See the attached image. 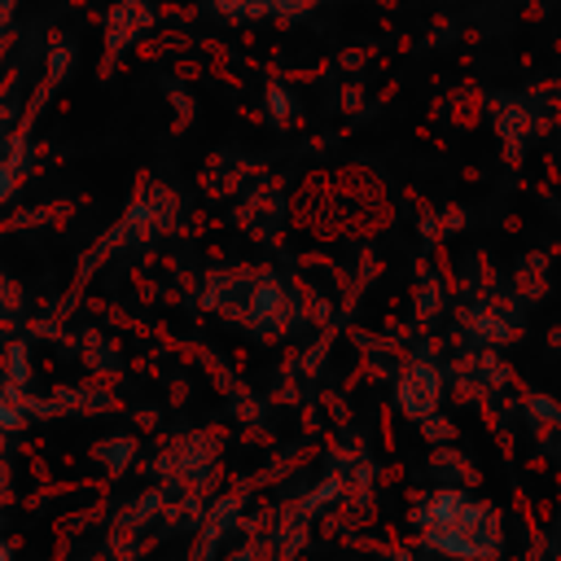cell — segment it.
<instances>
[{"label": "cell", "mask_w": 561, "mask_h": 561, "mask_svg": "<svg viewBox=\"0 0 561 561\" xmlns=\"http://www.w3.org/2000/svg\"><path fill=\"white\" fill-rule=\"evenodd\" d=\"M0 561H9V557H4V548H0Z\"/></svg>", "instance_id": "obj_1"}]
</instances>
